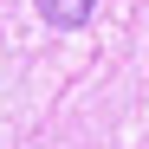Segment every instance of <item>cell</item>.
Instances as JSON below:
<instances>
[{
  "label": "cell",
  "instance_id": "6da1fadb",
  "mask_svg": "<svg viewBox=\"0 0 149 149\" xmlns=\"http://www.w3.org/2000/svg\"><path fill=\"white\" fill-rule=\"evenodd\" d=\"M33 7H39V19H45V26H58V33H78L84 19H91V7H97V0H33Z\"/></svg>",
  "mask_w": 149,
  "mask_h": 149
}]
</instances>
